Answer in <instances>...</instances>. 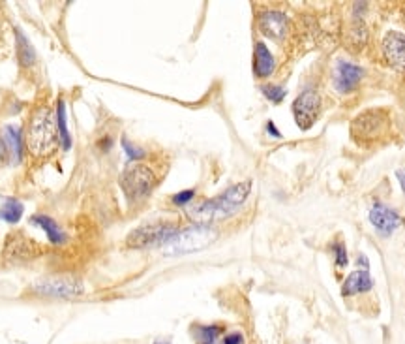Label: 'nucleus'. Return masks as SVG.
Returning a JSON list of instances; mask_svg holds the SVG:
<instances>
[{
	"label": "nucleus",
	"mask_w": 405,
	"mask_h": 344,
	"mask_svg": "<svg viewBox=\"0 0 405 344\" xmlns=\"http://www.w3.org/2000/svg\"><path fill=\"white\" fill-rule=\"evenodd\" d=\"M252 190V181H244L235 184L231 189H227L221 196L214 198V200H205V202L193 205L186 209L188 220L195 226H213L221 220H227L233 216L242 203L246 202Z\"/></svg>",
	"instance_id": "obj_1"
},
{
	"label": "nucleus",
	"mask_w": 405,
	"mask_h": 344,
	"mask_svg": "<svg viewBox=\"0 0 405 344\" xmlns=\"http://www.w3.org/2000/svg\"><path fill=\"white\" fill-rule=\"evenodd\" d=\"M57 140H59V132H57L53 111L47 106H38L30 113L27 132H25V145H27L28 153L34 158H46V156L53 155Z\"/></svg>",
	"instance_id": "obj_2"
},
{
	"label": "nucleus",
	"mask_w": 405,
	"mask_h": 344,
	"mask_svg": "<svg viewBox=\"0 0 405 344\" xmlns=\"http://www.w3.org/2000/svg\"><path fill=\"white\" fill-rule=\"evenodd\" d=\"M392 117L385 108H372L360 111L351 121L349 132L351 140L359 147H372L385 140L391 134Z\"/></svg>",
	"instance_id": "obj_3"
},
{
	"label": "nucleus",
	"mask_w": 405,
	"mask_h": 344,
	"mask_svg": "<svg viewBox=\"0 0 405 344\" xmlns=\"http://www.w3.org/2000/svg\"><path fill=\"white\" fill-rule=\"evenodd\" d=\"M218 231L208 226H193V228L182 229L177 231L166 245H164V252L166 256H184V254H192V252H199V250L210 247L216 241Z\"/></svg>",
	"instance_id": "obj_4"
},
{
	"label": "nucleus",
	"mask_w": 405,
	"mask_h": 344,
	"mask_svg": "<svg viewBox=\"0 0 405 344\" xmlns=\"http://www.w3.org/2000/svg\"><path fill=\"white\" fill-rule=\"evenodd\" d=\"M156 187V173L146 164H130L120 175V189L124 190L128 200L141 202Z\"/></svg>",
	"instance_id": "obj_5"
},
{
	"label": "nucleus",
	"mask_w": 405,
	"mask_h": 344,
	"mask_svg": "<svg viewBox=\"0 0 405 344\" xmlns=\"http://www.w3.org/2000/svg\"><path fill=\"white\" fill-rule=\"evenodd\" d=\"M179 231L175 224H145L135 228L128 236L126 245L130 249H148V247H164Z\"/></svg>",
	"instance_id": "obj_6"
},
{
	"label": "nucleus",
	"mask_w": 405,
	"mask_h": 344,
	"mask_svg": "<svg viewBox=\"0 0 405 344\" xmlns=\"http://www.w3.org/2000/svg\"><path fill=\"white\" fill-rule=\"evenodd\" d=\"M34 294L57 299H73L85 294V284L75 277H51L43 278L32 286Z\"/></svg>",
	"instance_id": "obj_7"
},
{
	"label": "nucleus",
	"mask_w": 405,
	"mask_h": 344,
	"mask_svg": "<svg viewBox=\"0 0 405 344\" xmlns=\"http://www.w3.org/2000/svg\"><path fill=\"white\" fill-rule=\"evenodd\" d=\"M4 260L10 263H27L41 254V247L21 231L10 233L4 243Z\"/></svg>",
	"instance_id": "obj_8"
},
{
	"label": "nucleus",
	"mask_w": 405,
	"mask_h": 344,
	"mask_svg": "<svg viewBox=\"0 0 405 344\" xmlns=\"http://www.w3.org/2000/svg\"><path fill=\"white\" fill-rule=\"evenodd\" d=\"M319 109H321V98L315 90L308 88L293 104V115L300 130H310L313 122L317 121Z\"/></svg>",
	"instance_id": "obj_9"
},
{
	"label": "nucleus",
	"mask_w": 405,
	"mask_h": 344,
	"mask_svg": "<svg viewBox=\"0 0 405 344\" xmlns=\"http://www.w3.org/2000/svg\"><path fill=\"white\" fill-rule=\"evenodd\" d=\"M364 77V70L355 64V62L344 61L339 59L336 61L333 68V83L334 88L342 93V95H347V93H353L355 88L359 87V83L362 82Z\"/></svg>",
	"instance_id": "obj_10"
},
{
	"label": "nucleus",
	"mask_w": 405,
	"mask_h": 344,
	"mask_svg": "<svg viewBox=\"0 0 405 344\" xmlns=\"http://www.w3.org/2000/svg\"><path fill=\"white\" fill-rule=\"evenodd\" d=\"M381 48L386 64L399 75H405V34L398 30L386 32Z\"/></svg>",
	"instance_id": "obj_11"
},
{
	"label": "nucleus",
	"mask_w": 405,
	"mask_h": 344,
	"mask_svg": "<svg viewBox=\"0 0 405 344\" xmlns=\"http://www.w3.org/2000/svg\"><path fill=\"white\" fill-rule=\"evenodd\" d=\"M368 216H370V222L381 237H391L404 224V218L383 203H375Z\"/></svg>",
	"instance_id": "obj_12"
},
{
	"label": "nucleus",
	"mask_w": 405,
	"mask_h": 344,
	"mask_svg": "<svg viewBox=\"0 0 405 344\" xmlns=\"http://www.w3.org/2000/svg\"><path fill=\"white\" fill-rule=\"evenodd\" d=\"M257 25L259 30L268 38L276 41H281L289 32V19L284 12H276V10H268V12H261L257 17Z\"/></svg>",
	"instance_id": "obj_13"
},
{
	"label": "nucleus",
	"mask_w": 405,
	"mask_h": 344,
	"mask_svg": "<svg viewBox=\"0 0 405 344\" xmlns=\"http://www.w3.org/2000/svg\"><path fill=\"white\" fill-rule=\"evenodd\" d=\"M274 68H276V61H274L273 53L268 51L263 41L255 44L253 49V72L257 77H268L273 75Z\"/></svg>",
	"instance_id": "obj_14"
},
{
	"label": "nucleus",
	"mask_w": 405,
	"mask_h": 344,
	"mask_svg": "<svg viewBox=\"0 0 405 344\" xmlns=\"http://www.w3.org/2000/svg\"><path fill=\"white\" fill-rule=\"evenodd\" d=\"M373 288V278L370 277V271L359 269L351 273L347 280L344 283L342 294L344 296H357V294H364V292L372 290Z\"/></svg>",
	"instance_id": "obj_15"
},
{
	"label": "nucleus",
	"mask_w": 405,
	"mask_h": 344,
	"mask_svg": "<svg viewBox=\"0 0 405 344\" xmlns=\"http://www.w3.org/2000/svg\"><path fill=\"white\" fill-rule=\"evenodd\" d=\"M32 224H36L38 228H41L47 233V239L53 245H62L66 243V233L60 229V226L55 222L53 218H49L46 215H34Z\"/></svg>",
	"instance_id": "obj_16"
},
{
	"label": "nucleus",
	"mask_w": 405,
	"mask_h": 344,
	"mask_svg": "<svg viewBox=\"0 0 405 344\" xmlns=\"http://www.w3.org/2000/svg\"><path fill=\"white\" fill-rule=\"evenodd\" d=\"M57 132H59V140L62 143V147L72 149V135H70V130H68V119H66V104L62 100H59V106H57Z\"/></svg>",
	"instance_id": "obj_17"
},
{
	"label": "nucleus",
	"mask_w": 405,
	"mask_h": 344,
	"mask_svg": "<svg viewBox=\"0 0 405 344\" xmlns=\"http://www.w3.org/2000/svg\"><path fill=\"white\" fill-rule=\"evenodd\" d=\"M15 40H17V55H19V61L23 66H30L36 61V53L34 48L30 46V41L27 40V36L21 32L19 28H15Z\"/></svg>",
	"instance_id": "obj_18"
},
{
	"label": "nucleus",
	"mask_w": 405,
	"mask_h": 344,
	"mask_svg": "<svg viewBox=\"0 0 405 344\" xmlns=\"http://www.w3.org/2000/svg\"><path fill=\"white\" fill-rule=\"evenodd\" d=\"M4 145L10 153H14L15 160L21 162V158H23V137H21L19 128H15V126H8L4 130Z\"/></svg>",
	"instance_id": "obj_19"
},
{
	"label": "nucleus",
	"mask_w": 405,
	"mask_h": 344,
	"mask_svg": "<svg viewBox=\"0 0 405 344\" xmlns=\"http://www.w3.org/2000/svg\"><path fill=\"white\" fill-rule=\"evenodd\" d=\"M23 216V203L10 198L4 202L2 209H0V218L8 224H17Z\"/></svg>",
	"instance_id": "obj_20"
},
{
	"label": "nucleus",
	"mask_w": 405,
	"mask_h": 344,
	"mask_svg": "<svg viewBox=\"0 0 405 344\" xmlns=\"http://www.w3.org/2000/svg\"><path fill=\"white\" fill-rule=\"evenodd\" d=\"M219 333H221L219 325H205V327H197L195 331L199 344H216Z\"/></svg>",
	"instance_id": "obj_21"
},
{
	"label": "nucleus",
	"mask_w": 405,
	"mask_h": 344,
	"mask_svg": "<svg viewBox=\"0 0 405 344\" xmlns=\"http://www.w3.org/2000/svg\"><path fill=\"white\" fill-rule=\"evenodd\" d=\"M261 90H263V95H265L268 100L273 102V104H281L287 95L286 88L278 87V85H263V87H261Z\"/></svg>",
	"instance_id": "obj_22"
},
{
	"label": "nucleus",
	"mask_w": 405,
	"mask_h": 344,
	"mask_svg": "<svg viewBox=\"0 0 405 344\" xmlns=\"http://www.w3.org/2000/svg\"><path fill=\"white\" fill-rule=\"evenodd\" d=\"M122 147H124V151H126V155L130 160H141V158H145V151L139 147H135V145H132V143L128 142L126 137H122Z\"/></svg>",
	"instance_id": "obj_23"
},
{
	"label": "nucleus",
	"mask_w": 405,
	"mask_h": 344,
	"mask_svg": "<svg viewBox=\"0 0 405 344\" xmlns=\"http://www.w3.org/2000/svg\"><path fill=\"white\" fill-rule=\"evenodd\" d=\"M333 252H334V260H336V267H346L347 265V250H346V245L344 243H336L333 247Z\"/></svg>",
	"instance_id": "obj_24"
},
{
	"label": "nucleus",
	"mask_w": 405,
	"mask_h": 344,
	"mask_svg": "<svg viewBox=\"0 0 405 344\" xmlns=\"http://www.w3.org/2000/svg\"><path fill=\"white\" fill-rule=\"evenodd\" d=\"M193 196H195V190H182L173 198V203L175 205H186L188 202H192Z\"/></svg>",
	"instance_id": "obj_25"
},
{
	"label": "nucleus",
	"mask_w": 405,
	"mask_h": 344,
	"mask_svg": "<svg viewBox=\"0 0 405 344\" xmlns=\"http://www.w3.org/2000/svg\"><path fill=\"white\" fill-rule=\"evenodd\" d=\"M221 344H244V337H242L240 333H229V335L221 341Z\"/></svg>",
	"instance_id": "obj_26"
},
{
	"label": "nucleus",
	"mask_w": 405,
	"mask_h": 344,
	"mask_svg": "<svg viewBox=\"0 0 405 344\" xmlns=\"http://www.w3.org/2000/svg\"><path fill=\"white\" fill-rule=\"evenodd\" d=\"M266 132H268V135H273V137H281V134H279V130L274 126V122H266Z\"/></svg>",
	"instance_id": "obj_27"
},
{
	"label": "nucleus",
	"mask_w": 405,
	"mask_h": 344,
	"mask_svg": "<svg viewBox=\"0 0 405 344\" xmlns=\"http://www.w3.org/2000/svg\"><path fill=\"white\" fill-rule=\"evenodd\" d=\"M396 177H398L399 187H402V190H404V192H405V168L398 169V171H396Z\"/></svg>",
	"instance_id": "obj_28"
},
{
	"label": "nucleus",
	"mask_w": 405,
	"mask_h": 344,
	"mask_svg": "<svg viewBox=\"0 0 405 344\" xmlns=\"http://www.w3.org/2000/svg\"><path fill=\"white\" fill-rule=\"evenodd\" d=\"M100 147H103V151H107V147H111V140H106V142H100Z\"/></svg>",
	"instance_id": "obj_29"
},
{
	"label": "nucleus",
	"mask_w": 405,
	"mask_h": 344,
	"mask_svg": "<svg viewBox=\"0 0 405 344\" xmlns=\"http://www.w3.org/2000/svg\"><path fill=\"white\" fill-rule=\"evenodd\" d=\"M154 344H171V343H167V341H156Z\"/></svg>",
	"instance_id": "obj_30"
},
{
	"label": "nucleus",
	"mask_w": 405,
	"mask_h": 344,
	"mask_svg": "<svg viewBox=\"0 0 405 344\" xmlns=\"http://www.w3.org/2000/svg\"><path fill=\"white\" fill-rule=\"evenodd\" d=\"M0 38H2V23H0Z\"/></svg>",
	"instance_id": "obj_31"
},
{
	"label": "nucleus",
	"mask_w": 405,
	"mask_h": 344,
	"mask_svg": "<svg viewBox=\"0 0 405 344\" xmlns=\"http://www.w3.org/2000/svg\"><path fill=\"white\" fill-rule=\"evenodd\" d=\"M404 19H405V12H404Z\"/></svg>",
	"instance_id": "obj_32"
}]
</instances>
